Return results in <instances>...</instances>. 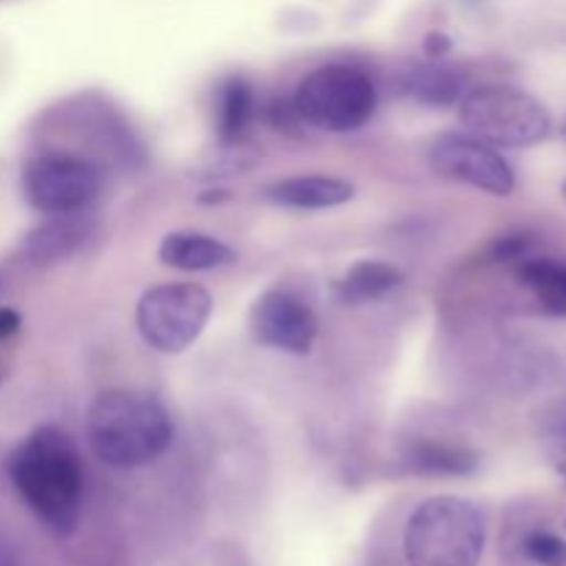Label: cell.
Segmentation results:
<instances>
[{
	"label": "cell",
	"mask_w": 566,
	"mask_h": 566,
	"mask_svg": "<svg viewBox=\"0 0 566 566\" xmlns=\"http://www.w3.org/2000/svg\"><path fill=\"white\" fill-rule=\"evenodd\" d=\"M409 464L426 475H470L479 468V457L470 448L442 446V442H420L409 453Z\"/></svg>",
	"instance_id": "17"
},
{
	"label": "cell",
	"mask_w": 566,
	"mask_h": 566,
	"mask_svg": "<svg viewBox=\"0 0 566 566\" xmlns=\"http://www.w3.org/2000/svg\"><path fill=\"white\" fill-rule=\"evenodd\" d=\"M103 188V175L86 158L66 153L36 155L22 169V193L39 213H81Z\"/></svg>",
	"instance_id": "7"
},
{
	"label": "cell",
	"mask_w": 566,
	"mask_h": 566,
	"mask_svg": "<svg viewBox=\"0 0 566 566\" xmlns=\"http://www.w3.org/2000/svg\"><path fill=\"white\" fill-rule=\"evenodd\" d=\"M562 193H564V199H566V180H564V186H562Z\"/></svg>",
	"instance_id": "25"
},
{
	"label": "cell",
	"mask_w": 566,
	"mask_h": 566,
	"mask_svg": "<svg viewBox=\"0 0 566 566\" xmlns=\"http://www.w3.org/2000/svg\"><path fill=\"white\" fill-rule=\"evenodd\" d=\"M175 437L164 403L144 390H105L86 412V440L99 462L111 468H142L155 462Z\"/></svg>",
	"instance_id": "2"
},
{
	"label": "cell",
	"mask_w": 566,
	"mask_h": 566,
	"mask_svg": "<svg viewBox=\"0 0 566 566\" xmlns=\"http://www.w3.org/2000/svg\"><path fill=\"white\" fill-rule=\"evenodd\" d=\"M0 566H20V558H17L14 547L9 545L6 536H0Z\"/></svg>",
	"instance_id": "23"
},
{
	"label": "cell",
	"mask_w": 566,
	"mask_h": 566,
	"mask_svg": "<svg viewBox=\"0 0 566 566\" xmlns=\"http://www.w3.org/2000/svg\"><path fill=\"white\" fill-rule=\"evenodd\" d=\"M531 249H534V238L517 232V235L501 238V241L492 247V258L495 260H525L531 254Z\"/></svg>",
	"instance_id": "20"
},
{
	"label": "cell",
	"mask_w": 566,
	"mask_h": 566,
	"mask_svg": "<svg viewBox=\"0 0 566 566\" xmlns=\"http://www.w3.org/2000/svg\"><path fill=\"white\" fill-rule=\"evenodd\" d=\"M6 376H9V370H6V365H3V363H0V387H3Z\"/></svg>",
	"instance_id": "24"
},
{
	"label": "cell",
	"mask_w": 566,
	"mask_h": 566,
	"mask_svg": "<svg viewBox=\"0 0 566 566\" xmlns=\"http://www.w3.org/2000/svg\"><path fill=\"white\" fill-rule=\"evenodd\" d=\"M20 324H22V318L17 310L0 307V343L9 340L11 335H17V332H20Z\"/></svg>",
	"instance_id": "21"
},
{
	"label": "cell",
	"mask_w": 566,
	"mask_h": 566,
	"mask_svg": "<svg viewBox=\"0 0 566 566\" xmlns=\"http://www.w3.org/2000/svg\"><path fill=\"white\" fill-rule=\"evenodd\" d=\"M160 263L177 271H213L221 265H230L235 252L224 241L205 232H169L158 247Z\"/></svg>",
	"instance_id": "12"
},
{
	"label": "cell",
	"mask_w": 566,
	"mask_h": 566,
	"mask_svg": "<svg viewBox=\"0 0 566 566\" xmlns=\"http://www.w3.org/2000/svg\"><path fill=\"white\" fill-rule=\"evenodd\" d=\"M403 282V274L385 260H359L337 282V296L343 304H365L387 296Z\"/></svg>",
	"instance_id": "14"
},
{
	"label": "cell",
	"mask_w": 566,
	"mask_h": 566,
	"mask_svg": "<svg viewBox=\"0 0 566 566\" xmlns=\"http://www.w3.org/2000/svg\"><path fill=\"white\" fill-rule=\"evenodd\" d=\"M254 111V92L243 77H230L224 81L219 94V122H216V130H219V142L224 147L241 142L243 133H247L249 122H252Z\"/></svg>",
	"instance_id": "16"
},
{
	"label": "cell",
	"mask_w": 566,
	"mask_h": 566,
	"mask_svg": "<svg viewBox=\"0 0 566 566\" xmlns=\"http://www.w3.org/2000/svg\"><path fill=\"white\" fill-rule=\"evenodd\" d=\"M517 274L545 313L566 318V260L528 254L520 260Z\"/></svg>",
	"instance_id": "13"
},
{
	"label": "cell",
	"mask_w": 566,
	"mask_h": 566,
	"mask_svg": "<svg viewBox=\"0 0 566 566\" xmlns=\"http://www.w3.org/2000/svg\"><path fill=\"white\" fill-rule=\"evenodd\" d=\"M92 230L94 221L83 216V210L81 213L53 216L22 238L20 258L31 265H53L75 254L88 241Z\"/></svg>",
	"instance_id": "10"
},
{
	"label": "cell",
	"mask_w": 566,
	"mask_h": 566,
	"mask_svg": "<svg viewBox=\"0 0 566 566\" xmlns=\"http://www.w3.org/2000/svg\"><path fill=\"white\" fill-rule=\"evenodd\" d=\"M265 197L276 205L296 210H324L346 205L354 197L352 182L340 180V177L326 175H302L287 177V180L274 182L265 188Z\"/></svg>",
	"instance_id": "11"
},
{
	"label": "cell",
	"mask_w": 566,
	"mask_h": 566,
	"mask_svg": "<svg viewBox=\"0 0 566 566\" xmlns=\"http://www.w3.org/2000/svg\"><path fill=\"white\" fill-rule=\"evenodd\" d=\"M403 88L415 99L429 105H453L464 97V75L453 66L440 64V59H431L429 64H420L407 72Z\"/></svg>",
	"instance_id": "15"
},
{
	"label": "cell",
	"mask_w": 566,
	"mask_h": 566,
	"mask_svg": "<svg viewBox=\"0 0 566 566\" xmlns=\"http://www.w3.org/2000/svg\"><path fill=\"white\" fill-rule=\"evenodd\" d=\"M213 298L193 282H169L149 287L136 307V324L144 340L160 354L186 352L208 326Z\"/></svg>",
	"instance_id": "6"
},
{
	"label": "cell",
	"mask_w": 566,
	"mask_h": 566,
	"mask_svg": "<svg viewBox=\"0 0 566 566\" xmlns=\"http://www.w3.org/2000/svg\"><path fill=\"white\" fill-rule=\"evenodd\" d=\"M525 556L539 566H566V542L553 531H531L525 536Z\"/></svg>",
	"instance_id": "18"
},
{
	"label": "cell",
	"mask_w": 566,
	"mask_h": 566,
	"mask_svg": "<svg viewBox=\"0 0 566 566\" xmlns=\"http://www.w3.org/2000/svg\"><path fill=\"white\" fill-rule=\"evenodd\" d=\"M470 136L492 147H534L551 136V114L534 94L506 83L479 86L459 99Z\"/></svg>",
	"instance_id": "4"
},
{
	"label": "cell",
	"mask_w": 566,
	"mask_h": 566,
	"mask_svg": "<svg viewBox=\"0 0 566 566\" xmlns=\"http://www.w3.org/2000/svg\"><path fill=\"white\" fill-rule=\"evenodd\" d=\"M431 169L448 180L468 182L492 197H509L514 191V169L497 147L470 136V133H448L431 144Z\"/></svg>",
	"instance_id": "8"
},
{
	"label": "cell",
	"mask_w": 566,
	"mask_h": 566,
	"mask_svg": "<svg viewBox=\"0 0 566 566\" xmlns=\"http://www.w3.org/2000/svg\"><path fill=\"white\" fill-rule=\"evenodd\" d=\"M545 446L551 451L553 464L566 481V401L558 403L545 418Z\"/></svg>",
	"instance_id": "19"
},
{
	"label": "cell",
	"mask_w": 566,
	"mask_h": 566,
	"mask_svg": "<svg viewBox=\"0 0 566 566\" xmlns=\"http://www.w3.org/2000/svg\"><path fill=\"white\" fill-rule=\"evenodd\" d=\"M293 108L298 119L315 130H357L374 116L376 86L357 66L326 64L298 83Z\"/></svg>",
	"instance_id": "5"
},
{
	"label": "cell",
	"mask_w": 566,
	"mask_h": 566,
	"mask_svg": "<svg viewBox=\"0 0 566 566\" xmlns=\"http://www.w3.org/2000/svg\"><path fill=\"white\" fill-rule=\"evenodd\" d=\"M252 329L260 343L304 357L318 337V318L307 302L291 291H265L252 307Z\"/></svg>",
	"instance_id": "9"
},
{
	"label": "cell",
	"mask_w": 566,
	"mask_h": 566,
	"mask_svg": "<svg viewBox=\"0 0 566 566\" xmlns=\"http://www.w3.org/2000/svg\"><path fill=\"white\" fill-rule=\"evenodd\" d=\"M9 475L25 506L53 534L77 528L83 503V464L70 434L42 426L9 457Z\"/></svg>",
	"instance_id": "1"
},
{
	"label": "cell",
	"mask_w": 566,
	"mask_h": 566,
	"mask_svg": "<svg viewBox=\"0 0 566 566\" xmlns=\"http://www.w3.org/2000/svg\"><path fill=\"white\" fill-rule=\"evenodd\" d=\"M484 547V514L464 497H429L409 514L403 528L409 566H479Z\"/></svg>",
	"instance_id": "3"
},
{
	"label": "cell",
	"mask_w": 566,
	"mask_h": 566,
	"mask_svg": "<svg viewBox=\"0 0 566 566\" xmlns=\"http://www.w3.org/2000/svg\"><path fill=\"white\" fill-rule=\"evenodd\" d=\"M448 50H451V39L446 33H429V39H426V53H429V59H442Z\"/></svg>",
	"instance_id": "22"
}]
</instances>
